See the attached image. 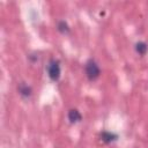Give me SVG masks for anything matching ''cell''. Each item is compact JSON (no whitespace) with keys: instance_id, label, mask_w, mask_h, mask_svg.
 I'll use <instances>...</instances> for the list:
<instances>
[{"instance_id":"obj_1","label":"cell","mask_w":148,"mask_h":148,"mask_svg":"<svg viewBox=\"0 0 148 148\" xmlns=\"http://www.w3.org/2000/svg\"><path fill=\"white\" fill-rule=\"evenodd\" d=\"M99 74H101V71H99V67L96 64V61L89 60L86 64V75L88 76V79L94 81L99 76Z\"/></svg>"},{"instance_id":"obj_2","label":"cell","mask_w":148,"mask_h":148,"mask_svg":"<svg viewBox=\"0 0 148 148\" xmlns=\"http://www.w3.org/2000/svg\"><path fill=\"white\" fill-rule=\"evenodd\" d=\"M47 73L52 81H58L60 77V65L58 60H52L47 66Z\"/></svg>"},{"instance_id":"obj_3","label":"cell","mask_w":148,"mask_h":148,"mask_svg":"<svg viewBox=\"0 0 148 148\" xmlns=\"http://www.w3.org/2000/svg\"><path fill=\"white\" fill-rule=\"evenodd\" d=\"M81 118H82L81 117V113L77 110H75V109L69 110V112H68V119H69L71 123H77V121L81 120Z\"/></svg>"},{"instance_id":"obj_4","label":"cell","mask_w":148,"mask_h":148,"mask_svg":"<svg viewBox=\"0 0 148 148\" xmlns=\"http://www.w3.org/2000/svg\"><path fill=\"white\" fill-rule=\"evenodd\" d=\"M147 50H148V46H147L146 43H143V42L136 43V45H135V51H136L139 54H145V53L147 52Z\"/></svg>"},{"instance_id":"obj_5","label":"cell","mask_w":148,"mask_h":148,"mask_svg":"<svg viewBox=\"0 0 148 148\" xmlns=\"http://www.w3.org/2000/svg\"><path fill=\"white\" fill-rule=\"evenodd\" d=\"M18 91H20V94H21L22 96H24V97H29V96L31 95V89H30V87H28V86L24 84V83H22V84L20 86Z\"/></svg>"},{"instance_id":"obj_6","label":"cell","mask_w":148,"mask_h":148,"mask_svg":"<svg viewBox=\"0 0 148 148\" xmlns=\"http://www.w3.org/2000/svg\"><path fill=\"white\" fill-rule=\"evenodd\" d=\"M117 139V135L112 134V133H109V132H104L102 134V140L105 141V142H111V141H114Z\"/></svg>"},{"instance_id":"obj_7","label":"cell","mask_w":148,"mask_h":148,"mask_svg":"<svg viewBox=\"0 0 148 148\" xmlns=\"http://www.w3.org/2000/svg\"><path fill=\"white\" fill-rule=\"evenodd\" d=\"M58 30H59L61 34H68V32H69V28H68L67 23L64 22V21L59 22V24H58Z\"/></svg>"}]
</instances>
